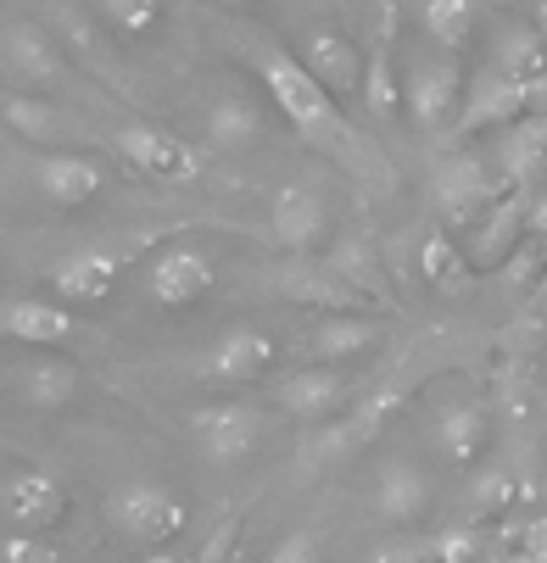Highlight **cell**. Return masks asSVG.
Masks as SVG:
<instances>
[{
  "label": "cell",
  "instance_id": "obj_6",
  "mask_svg": "<svg viewBox=\"0 0 547 563\" xmlns=\"http://www.w3.org/2000/svg\"><path fill=\"white\" fill-rule=\"evenodd\" d=\"M112 145H118V156L140 179H156V185H201V151L185 145L179 134H168V129H156V123H118L112 129Z\"/></svg>",
  "mask_w": 547,
  "mask_h": 563
},
{
  "label": "cell",
  "instance_id": "obj_26",
  "mask_svg": "<svg viewBox=\"0 0 547 563\" xmlns=\"http://www.w3.org/2000/svg\"><path fill=\"white\" fill-rule=\"evenodd\" d=\"M0 335L23 346H67L78 335V318L56 301H12L0 307Z\"/></svg>",
  "mask_w": 547,
  "mask_h": 563
},
{
  "label": "cell",
  "instance_id": "obj_20",
  "mask_svg": "<svg viewBox=\"0 0 547 563\" xmlns=\"http://www.w3.org/2000/svg\"><path fill=\"white\" fill-rule=\"evenodd\" d=\"M325 268H336L369 307H385V312H397V290H391V274L380 268V252H374V240L363 234V229H352V234H341L336 246H330V257H325Z\"/></svg>",
  "mask_w": 547,
  "mask_h": 563
},
{
  "label": "cell",
  "instance_id": "obj_23",
  "mask_svg": "<svg viewBox=\"0 0 547 563\" xmlns=\"http://www.w3.org/2000/svg\"><path fill=\"white\" fill-rule=\"evenodd\" d=\"M403 413V390H374L369 401H358V408H347L325 435H319V452L325 457H352L358 446H369L391 419H397Z\"/></svg>",
  "mask_w": 547,
  "mask_h": 563
},
{
  "label": "cell",
  "instance_id": "obj_17",
  "mask_svg": "<svg viewBox=\"0 0 547 563\" xmlns=\"http://www.w3.org/2000/svg\"><path fill=\"white\" fill-rule=\"evenodd\" d=\"M530 240V207L519 201V196H503L475 229H469V246H463V257H469V268L475 274H486V268H508V257Z\"/></svg>",
  "mask_w": 547,
  "mask_h": 563
},
{
  "label": "cell",
  "instance_id": "obj_45",
  "mask_svg": "<svg viewBox=\"0 0 547 563\" xmlns=\"http://www.w3.org/2000/svg\"><path fill=\"white\" fill-rule=\"evenodd\" d=\"M541 497H547V479H541Z\"/></svg>",
  "mask_w": 547,
  "mask_h": 563
},
{
  "label": "cell",
  "instance_id": "obj_16",
  "mask_svg": "<svg viewBox=\"0 0 547 563\" xmlns=\"http://www.w3.org/2000/svg\"><path fill=\"white\" fill-rule=\"evenodd\" d=\"M436 503V486H430V474L414 463V457H391L374 479V519L391 525V530H408L430 514Z\"/></svg>",
  "mask_w": 547,
  "mask_h": 563
},
{
  "label": "cell",
  "instance_id": "obj_42",
  "mask_svg": "<svg viewBox=\"0 0 547 563\" xmlns=\"http://www.w3.org/2000/svg\"><path fill=\"white\" fill-rule=\"evenodd\" d=\"M145 563H196V558L179 552V547H163V552H145Z\"/></svg>",
  "mask_w": 547,
  "mask_h": 563
},
{
  "label": "cell",
  "instance_id": "obj_18",
  "mask_svg": "<svg viewBox=\"0 0 547 563\" xmlns=\"http://www.w3.org/2000/svg\"><path fill=\"white\" fill-rule=\"evenodd\" d=\"M34 185L56 207H90L107 190V168L90 151H45L34 163Z\"/></svg>",
  "mask_w": 547,
  "mask_h": 563
},
{
  "label": "cell",
  "instance_id": "obj_38",
  "mask_svg": "<svg viewBox=\"0 0 547 563\" xmlns=\"http://www.w3.org/2000/svg\"><path fill=\"white\" fill-rule=\"evenodd\" d=\"M369 563H441V536L436 541H391Z\"/></svg>",
  "mask_w": 547,
  "mask_h": 563
},
{
  "label": "cell",
  "instance_id": "obj_46",
  "mask_svg": "<svg viewBox=\"0 0 547 563\" xmlns=\"http://www.w3.org/2000/svg\"><path fill=\"white\" fill-rule=\"evenodd\" d=\"M229 563H247V558H229Z\"/></svg>",
  "mask_w": 547,
  "mask_h": 563
},
{
  "label": "cell",
  "instance_id": "obj_15",
  "mask_svg": "<svg viewBox=\"0 0 547 563\" xmlns=\"http://www.w3.org/2000/svg\"><path fill=\"white\" fill-rule=\"evenodd\" d=\"M274 240L291 252V257H307V252H319L325 240H330V201L325 190H313V185H285L274 196Z\"/></svg>",
  "mask_w": 547,
  "mask_h": 563
},
{
  "label": "cell",
  "instance_id": "obj_35",
  "mask_svg": "<svg viewBox=\"0 0 547 563\" xmlns=\"http://www.w3.org/2000/svg\"><path fill=\"white\" fill-rule=\"evenodd\" d=\"M96 23L123 34V40H140V34H151L156 23H163V7H151V0H101Z\"/></svg>",
  "mask_w": 547,
  "mask_h": 563
},
{
  "label": "cell",
  "instance_id": "obj_37",
  "mask_svg": "<svg viewBox=\"0 0 547 563\" xmlns=\"http://www.w3.org/2000/svg\"><path fill=\"white\" fill-rule=\"evenodd\" d=\"M0 563H62V552L51 547V536H0Z\"/></svg>",
  "mask_w": 547,
  "mask_h": 563
},
{
  "label": "cell",
  "instance_id": "obj_44",
  "mask_svg": "<svg viewBox=\"0 0 547 563\" xmlns=\"http://www.w3.org/2000/svg\"><path fill=\"white\" fill-rule=\"evenodd\" d=\"M530 23H536V34H541V40H547V0H541V7H536V12H530Z\"/></svg>",
  "mask_w": 547,
  "mask_h": 563
},
{
  "label": "cell",
  "instance_id": "obj_34",
  "mask_svg": "<svg viewBox=\"0 0 547 563\" xmlns=\"http://www.w3.org/2000/svg\"><path fill=\"white\" fill-rule=\"evenodd\" d=\"M40 23L45 29H56L67 45H73V56H85V62H96L101 56V23H96V12H85V7H45L40 12Z\"/></svg>",
  "mask_w": 547,
  "mask_h": 563
},
{
  "label": "cell",
  "instance_id": "obj_24",
  "mask_svg": "<svg viewBox=\"0 0 547 563\" xmlns=\"http://www.w3.org/2000/svg\"><path fill=\"white\" fill-rule=\"evenodd\" d=\"M263 129H269L263 107H258L252 96H234V90H218V96L207 101V112H201V134H207V145H218V151H252V145L263 140Z\"/></svg>",
  "mask_w": 547,
  "mask_h": 563
},
{
  "label": "cell",
  "instance_id": "obj_2",
  "mask_svg": "<svg viewBox=\"0 0 547 563\" xmlns=\"http://www.w3.org/2000/svg\"><path fill=\"white\" fill-rule=\"evenodd\" d=\"M107 519L123 541L145 547V552H163V547H179V536L190 530V508L174 486L163 479H129L107 497Z\"/></svg>",
  "mask_w": 547,
  "mask_h": 563
},
{
  "label": "cell",
  "instance_id": "obj_33",
  "mask_svg": "<svg viewBox=\"0 0 547 563\" xmlns=\"http://www.w3.org/2000/svg\"><path fill=\"white\" fill-rule=\"evenodd\" d=\"M519 497H530L519 486V474L508 463H492V468L475 474V486H469V514H475V519H503V514H514Z\"/></svg>",
  "mask_w": 547,
  "mask_h": 563
},
{
  "label": "cell",
  "instance_id": "obj_12",
  "mask_svg": "<svg viewBox=\"0 0 547 563\" xmlns=\"http://www.w3.org/2000/svg\"><path fill=\"white\" fill-rule=\"evenodd\" d=\"M274 357H280V341L269 330H229L196 357V379H207V385H247V379H263L274 368Z\"/></svg>",
  "mask_w": 547,
  "mask_h": 563
},
{
  "label": "cell",
  "instance_id": "obj_14",
  "mask_svg": "<svg viewBox=\"0 0 547 563\" xmlns=\"http://www.w3.org/2000/svg\"><path fill=\"white\" fill-rule=\"evenodd\" d=\"M352 385L336 374V368H325V363H313V368H296L291 379H280V390H274V401L291 413V419H302V424H336L347 408H352Z\"/></svg>",
  "mask_w": 547,
  "mask_h": 563
},
{
  "label": "cell",
  "instance_id": "obj_7",
  "mask_svg": "<svg viewBox=\"0 0 547 563\" xmlns=\"http://www.w3.org/2000/svg\"><path fill=\"white\" fill-rule=\"evenodd\" d=\"M212 285H218V263H212L207 246H196V240H168V246L145 263V296L163 312L196 307Z\"/></svg>",
  "mask_w": 547,
  "mask_h": 563
},
{
  "label": "cell",
  "instance_id": "obj_31",
  "mask_svg": "<svg viewBox=\"0 0 547 563\" xmlns=\"http://www.w3.org/2000/svg\"><path fill=\"white\" fill-rule=\"evenodd\" d=\"M419 274L441 290V296H463L469 285H475V268H469V257L458 252V240L436 223V229H425V240H419Z\"/></svg>",
  "mask_w": 547,
  "mask_h": 563
},
{
  "label": "cell",
  "instance_id": "obj_4",
  "mask_svg": "<svg viewBox=\"0 0 547 563\" xmlns=\"http://www.w3.org/2000/svg\"><path fill=\"white\" fill-rule=\"evenodd\" d=\"M0 85L18 96H45V101H51V90L67 85V56L45 23H34V18L0 23Z\"/></svg>",
  "mask_w": 547,
  "mask_h": 563
},
{
  "label": "cell",
  "instance_id": "obj_21",
  "mask_svg": "<svg viewBox=\"0 0 547 563\" xmlns=\"http://www.w3.org/2000/svg\"><path fill=\"white\" fill-rule=\"evenodd\" d=\"M0 118H7V129L29 145H67V140H90V123L45 101V96H7V107H0Z\"/></svg>",
  "mask_w": 547,
  "mask_h": 563
},
{
  "label": "cell",
  "instance_id": "obj_19",
  "mask_svg": "<svg viewBox=\"0 0 547 563\" xmlns=\"http://www.w3.org/2000/svg\"><path fill=\"white\" fill-rule=\"evenodd\" d=\"M492 441V419H486V401L475 396H452L436 408V446L452 468H469V463H481Z\"/></svg>",
  "mask_w": 547,
  "mask_h": 563
},
{
  "label": "cell",
  "instance_id": "obj_11",
  "mask_svg": "<svg viewBox=\"0 0 547 563\" xmlns=\"http://www.w3.org/2000/svg\"><path fill=\"white\" fill-rule=\"evenodd\" d=\"M530 118V85H519V78L497 73V67H481L475 85H469L463 96V112H458V134H486V129H514Z\"/></svg>",
  "mask_w": 547,
  "mask_h": 563
},
{
  "label": "cell",
  "instance_id": "obj_25",
  "mask_svg": "<svg viewBox=\"0 0 547 563\" xmlns=\"http://www.w3.org/2000/svg\"><path fill=\"white\" fill-rule=\"evenodd\" d=\"M280 290L291 296V301H307V307H325L330 318H352V312H363L369 301L336 274V268H325V263H291L285 274H280Z\"/></svg>",
  "mask_w": 547,
  "mask_h": 563
},
{
  "label": "cell",
  "instance_id": "obj_5",
  "mask_svg": "<svg viewBox=\"0 0 547 563\" xmlns=\"http://www.w3.org/2000/svg\"><path fill=\"white\" fill-rule=\"evenodd\" d=\"M463 67L458 56H408L403 62V112L419 134H441L463 112Z\"/></svg>",
  "mask_w": 547,
  "mask_h": 563
},
{
  "label": "cell",
  "instance_id": "obj_36",
  "mask_svg": "<svg viewBox=\"0 0 547 563\" xmlns=\"http://www.w3.org/2000/svg\"><path fill=\"white\" fill-rule=\"evenodd\" d=\"M441 563H497V552H492V541L469 525V530H447L441 536Z\"/></svg>",
  "mask_w": 547,
  "mask_h": 563
},
{
  "label": "cell",
  "instance_id": "obj_32",
  "mask_svg": "<svg viewBox=\"0 0 547 563\" xmlns=\"http://www.w3.org/2000/svg\"><path fill=\"white\" fill-rule=\"evenodd\" d=\"M475 23H481V12L469 0H430L425 7V34L441 45V56H463L469 40H475Z\"/></svg>",
  "mask_w": 547,
  "mask_h": 563
},
{
  "label": "cell",
  "instance_id": "obj_10",
  "mask_svg": "<svg viewBox=\"0 0 547 563\" xmlns=\"http://www.w3.org/2000/svg\"><path fill=\"white\" fill-rule=\"evenodd\" d=\"M302 67L341 112L363 107V45H352L341 29H313L302 40Z\"/></svg>",
  "mask_w": 547,
  "mask_h": 563
},
{
  "label": "cell",
  "instance_id": "obj_28",
  "mask_svg": "<svg viewBox=\"0 0 547 563\" xmlns=\"http://www.w3.org/2000/svg\"><path fill=\"white\" fill-rule=\"evenodd\" d=\"M12 396L23 401V408H34V413H56V408H67V401L78 396V368L62 363V357H34V363H23L12 374Z\"/></svg>",
  "mask_w": 547,
  "mask_h": 563
},
{
  "label": "cell",
  "instance_id": "obj_9",
  "mask_svg": "<svg viewBox=\"0 0 547 563\" xmlns=\"http://www.w3.org/2000/svg\"><path fill=\"white\" fill-rule=\"evenodd\" d=\"M190 435H196L207 463L234 468L263 446V413L247 408V401H207V408L190 413Z\"/></svg>",
  "mask_w": 547,
  "mask_h": 563
},
{
  "label": "cell",
  "instance_id": "obj_1",
  "mask_svg": "<svg viewBox=\"0 0 547 563\" xmlns=\"http://www.w3.org/2000/svg\"><path fill=\"white\" fill-rule=\"evenodd\" d=\"M252 56H258V73H263V90L274 96V107L296 123V134L313 151L336 156L352 174H374V151L352 129V118L313 85V73L302 67V56H291V45H280L274 34H252Z\"/></svg>",
  "mask_w": 547,
  "mask_h": 563
},
{
  "label": "cell",
  "instance_id": "obj_41",
  "mask_svg": "<svg viewBox=\"0 0 547 563\" xmlns=\"http://www.w3.org/2000/svg\"><path fill=\"white\" fill-rule=\"evenodd\" d=\"M514 563H547V519L519 525V552H514Z\"/></svg>",
  "mask_w": 547,
  "mask_h": 563
},
{
  "label": "cell",
  "instance_id": "obj_27",
  "mask_svg": "<svg viewBox=\"0 0 547 563\" xmlns=\"http://www.w3.org/2000/svg\"><path fill=\"white\" fill-rule=\"evenodd\" d=\"M497 163L508 174L514 190H530L547 179V112H530L525 123H514L497 145Z\"/></svg>",
  "mask_w": 547,
  "mask_h": 563
},
{
  "label": "cell",
  "instance_id": "obj_43",
  "mask_svg": "<svg viewBox=\"0 0 547 563\" xmlns=\"http://www.w3.org/2000/svg\"><path fill=\"white\" fill-rule=\"evenodd\" d=\"M530 112H547V73L530 85Z\"/></svg>",
  "mask_w": 547,
  "mask_h": 563
},
{
  "label": "cell",
  "instance_id": "obj_22",
  "mask_svg": "<svg viewBox=\"0 0 547 563\" xmlns=\"http://www.w3.org/2000/svg\"><path fill=\"white\" fill-rule=\"evenodd\" d=\"M118 274H123V252H112V246H85V252H73V257H62V263L51 268V290H56L62 301H101V296H112Z\"/></svg>",
  "mask_w": 547,
  "mask_h": 563
},
{
  "label": "cell",
  "instance_id": "obj_8",
  "mask_svg": "<svg viewBox=\"0 0 547 563\" xmlns=\"http://www.w3.org/2000/svg\"><path fill=\"white\" fill-rule=\"evenodd\" d=\"M397 29H403V7H380V12H374V40H369V51H363V107H358L374 129L403 112Z\"/></svg>",
  "mask_w": 547,
  "mask_h": 563
},
{
  "label": "cell",
  "instance_id": "obj_30",
  "mask_svg": "<svg viewBox=\"0 0 547 563\" xmlns=\"http://www.w3.org/2000/svg\"><path fill=\"white\" fill-rule=\"evenodd\" d=\"M385 341V330L374 324V318H319L307 335V352L319 363H347V357H369L374 346Z\"/></svg>",
  "mask_w": 547,
  "mask_h": 563
},
{
  "label": "cell",
  "instance_id": "obj_40",
  "mask_svg": "<svg viewBox=\"0 0 547 563\" xmlns=\"http://www.w3.org/2000/svg\"><path fill=\"white\" fill-rule=\"evenodd\" d=\"M541 268H547V246H541V234H530L525 246L508 257L503 274H508V279H541Z\"/></svg>",
  "mask_w": 547,
  "mask_h": 563
},
{
  "label": "cell",
  "instance_id": "obj_39",
  "mask_svg": "<svg viewBox=\"0 0 547 563\" xmlns=\"http://www.w3.org/2000/svg\"><path fill=\"white\" fill-rule=\"evenodd\" d=\"M319 552L325 547H319V536H313V530H291L263 563H319Z\"/></svg>",
  "mask_w": 547,
  "mask_h": 563
},
{
  "label": "cell",
  "instance_id": "obj_29",
  "mask_svg": "<svg viewBox=\"0 0 547 563\" xmlns=\"http://www.w3.org/2000/svg\"><path fill=\"white\" fill-rule=\"evenodd\" d=\"M492 67L519 78V85H536V78L547 73V40L536 34L530 18H514L492 34Z\"/></svg>",
  "mask_w": 547,
  "mask_h": 563
},
{
  "label": "cell",
  "instance_id": "obj_13",
  "mask_svg": "<svg viewBox=\"0 0 547 563\" xmlns=\"http://www.w3.org/2000/svg\"><path fill=\"white\" fill-rule=\"evenodd\" d=\"M62 514H67V497L45 468H18V474L0 479V519H7L12 530L45 536V530L62 525Z\"/></svg>",
  "mask_w": 547,
  "mask_h": 563
},
{
  "label": "cell",
  "instance_id": "obj_3",
  "mask_svg": "<svg viewBox=\"0 0 547 563\" xmlns=\"http://www.w3.org/2000/svg\"><path fill=\"white\" fill-rule=\"evenodd\" d=\"M430 196H436L441 229H447V234H469V229H475V223L503 201V179L492 174L486 156L452 151V156H436V168H430Z\"/></svg>",
  "mask_w": 547,
  "mask_h": 563
}]
</instances>
